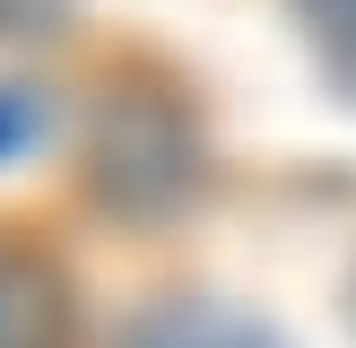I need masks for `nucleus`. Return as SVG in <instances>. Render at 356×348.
I'll return each mask as SVG.
<instances>
[{"mask_svg":"<svg viewBox=\"0 0 356 348\" xmlns=\"http://www.w3.org/2000/svg\"><path fill=\"white\" fill-rule=\"evenodd\" d=\"M87 183L122 218H165L200 191V131L156 87H113L87 131Z\"/></svg>","mask_w":356,"mask_h":348,"instance_id":"1","label":"nucleus"},{"mask_svg":"<svg viewBox=\"0 0 356 348\" xmlns=\"http://www.w3.org/2000/svg\"><path fill=\"white\" fill-rule=\"evenodd\" d=\"M122 348H287V331L226 296H156L122 322Z\"/></svg>","mask_w":356,"mask_h":348,"instance_id":"2","label":"nucleus"},{"mask_svg":"<svg viewBox=\"0 0 356 348\" xmlns=\"http://www.w3.org/2000/svg\"><path fill=\"white\" fill-rule=\"evenodd\" d=\"M0 348H70V287L17 235H0Z\"/></svg>","mask_w":356,"mask_h":348,"instance_id":"3","label":"nucleus"},{"mask_svg":"<svg viewBox=\"0 0 356 348\" xmlns=\"http://www.w3.org/2000/svg\"><path fill=\"white\" fill-rule=\"evenodd\" d=\"M296 26H305L322 79L356 104V0H296Z\"/></svg>","mask_w":356,"mask_h":348,"instance_id":"4","label":"nucleus"},{"mask_svg":"<svg viewBox=\"0 0 356 348\" xmlns=\"http://www.w3.org/2000/svg\"><path fill=\"white\" fill-rule=\"evenodd\" d=\"M44 139H52V104L35 96V87L0 79V166H17V157L44 148Z\"/></svg>","mask_w":356,"mask_h":348,"instance_id":"5","label":"nucleus"}]
</instances>
